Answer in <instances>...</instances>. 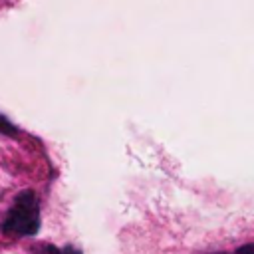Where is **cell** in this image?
Listing matches in <instances>:
<instances>
[{"mask_svg":"<svg viewBox=\"0 0 254 254\" xmlns=\"http://www.w3.org/2000/svg\"><path fill=\"white\" fill-rule=\"evenodd\" d=\"M2 230L12 236H34L40 230V198L32 189L16 194L12 208L2 222Z\"/></svg>","mask_w":254,"mask_h":254,"instance_id":"cell-1","label":"cell"},{"mask_svg":"<svg viewBox=\"0 0 254 254\" xmlns=\"http://www.w3.org/2000/svg\"><path fill=\"white\" fill-rule=\"evenodd\" d=\"M20 133V129L6 117L0 113V135H8V137H16Z\"/></svg>","mask_w":254,"mask_h":254,"instance_id":"cell-2","label":"cell"},{"mask_svg":"<svg viewBox=\"0 0 254 254\" xmlns=\"http://www.w3.org/2000/svg\"><path fill=\"white\" fill-rule=\"evenodd\" d=\"M38 254H64V250L56 248L54 244H40V252Z\"/></svg>","mask_w":254,"mask_h":254,"instance_id":"cell-3","label":"cell"},{"mask_svg":"<svg viewBox=\"0 0 254 254\" xmlns=\"http://www.w3.org/2000/svg\"><path fill=\"white\" fill-rule=\"evenodd\" d=\"M234 254H254V244H244V246H240Z\"/></svg>","mask_w":254,"mask_h":254,"instance_id":"cell-4","label":"cell"},{"mask_svg":"<svg viewBox=\"0 0 254 254\" xmlns=\"http://www.w3.org/2000/svg\"><path fill=\"white\" fill-rule=\"evenodd\" d=\"M62 250H64V254H81V250H77V248L71 246V244H65Z\"/></svg>","mask_w":254,"mask_h":254,"instance_id":"cell-5","label":"cell"},{"mask_svg":"<svg viewBox=\"0 0 254 254\" xmlns=\"http://www.w3.org/2000/svg\"><path fill=\"white\" fill-rule=\"evenodd\" d=\"M216 254H226V252H216Z\"/></svg>","mask_w":254,"mask_h":254,"instance_id":"cell-6","label":"cell"}]
</instances>
